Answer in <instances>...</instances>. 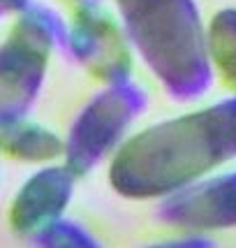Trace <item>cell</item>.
<instances>
[{
	"instance_id": "1",
	"label": "cell",
	"mask_w": 236,
	"mask_h": 248,
	"mask_svg": "<svg viewBox=\"0 0 236 248\" xmlns=\"http://www.w3.org/2000/svg\"><path fill=\"white\" fill-rule=\"evenodd\" d=\"M236 160V93L160 121L118 146L109 181L125 197H169Z\"/></svg>"
},
{
	"instance_id": "2",
	"label": "cell",
	"mask_w": 236,
	"mask_h": 248,
	"mask_svg": "<svg viewBox=\"0 0 236 248\" xmlns=\"http://www.w3.org/2000/svg\"><path fill=\"white\" fill-rule=\"evenodd\" d=\"M130 44L178 102L197 100L213 84L206 26L194 0H116Z\"/></svg>"
},
{
	"instance_id": "3",
	"label": "cell",
	"mask_w": 236,
	"mask_h": 248,
	"mask_svg": "<svg viewBox=\"0 0 236 248\" xmlns=\"http://www.w3.org/2000/svg\"><path fill=\"white\" fill-rule=\"evenodd\" d=\"M51 10H26L0 46V125L23 119L40 93L49 54L63 37Z\"/></svg>"
},
{
	"instance_id": "4",
	"label": "cell",
	"mask_w": 236,
	"mask_h": 248,
	"mask_svg": "<svg viewBox=\"0 0 236 248\" xmlns=\"http://www.w3.org/2000/svg\"><path fill=\"white\" fill-rule=\"evenodd\" d=\"M146 107V93L137 84H116L102 91L86 105L72 123L65 141V165L74 174H84L104 160L128 140L125 130Z\"/></svg>"
},
{
	"instance_id": "5",
	"label": "cell",
	"mask_w": 236,
	"mask_h": 248,
	"mask_svg": "<svg viewBox=\"0 0 236 248\" xmlns=\"http://www.w3.org/2000/svg\"><path fill=\"white\" fill-rule=\"evenodd\" d=\"M160 218L167 225L206 234L236 227V170L208 174L164 197Z\"/></svg>"
},
{
	"instance_id": "6",
	"label": "cell",
	"mask_w": 236,
	"mask_h": 248,
	"mask_svg": "<svg viewBox=\"0 0 236 248\" xmlns=\"http://www.w3.org/2000/svg\"><path fill=\"white\" fill-rule=\"evenodd\" d=\"M70 46L76 61L109 86L128 81L132 72L130 40L107 12L97 10L95 5L81 7L72 23Z\"/></svg>"
},
{
	"instance_id": "7",
	"label": "cell",
	"mask_w": 236,
	"mask_h": 248,
	"mask_svg": "<svg viewBox=\"0 0 236 248\" xmlns=\"http://www.w3.org/2000/svg\"><path fill=\"white\" fill-rule=\"evenodd\" d=\"M74 190V174L67 165H51L35 172L21 186L10 209V223L21 234H35L37 230L60 218Z\"/></svg>"
},
{
	"instance_id": "8",
	"label": "cell",
	"mask_w": 236,
	"mask_h": 248,
	"mask_svg": "<svg viewBox=\"0 0 236 248\" xmlns=\"http://www.w3.org/2000/svg\"><path fill=\"white\" fill-rule=\"evenodd\" d=\"M0 151L21 162H49L65 153V141L30 121H10L0 125Z\"/></svg>"
},
{
	"instance_id": "9",
	"label": "cell",
	"mask_w": 236,
	"mask_h": 248,
	"mask_svg": "<svg viewBox=\"0 0 236 248\" xmlns=\"http://www.w3.org/2000/svg\"><path fill=\"white\" fill-rule=\"evenodd\" d=\"M206 49L213 77L236 93V7H222L206 26Z\"/></svg>"
},
{
	"instance_id": "10",
	"label": "cell",
	"mask_w": 236,
	"mask_h": 248,
	"mask_svg": "<svg viewBox=\"0 0 236 248\" xmlns=\"http://www.w3.org/2000/svg\"><path fill=\"white\" fill-rule=\"evenodd\" d=\"M32 237L37 248H102V244L86 227L67 218H56Z\"/></svg>"
},
{
	"instance_id": "11",
	"label": "cell",
	"mask_w": 236,
	"mask_h": 248,
	"mask_svg": "<svg viewBox=\"0 0 236 248\" xmlns=\"http://www.w3.org/2000/svg\"><path fill=\"white\" fill-rule=\"evenodd\" d=\"M146 248H218L213 239L206 234H185V237L172 239V241H162V244H153Z\"/></svg>"
},
{
	"instance_id": "12",
	"label": "cell",
	"mask_w": 236,
	"mask_h": 248,
	"mask_svg": "<svg viewBox=\"0 0 236 248\" xmlns=\"http://www.w3.org/2000/svg\"><path fill=\"white\" fill-rule=\"evenodd\" d=\"M26 12L28 10V0H0V12Z\"/></svg>"
}]
</instances>
